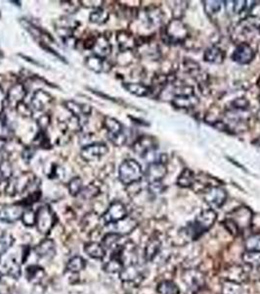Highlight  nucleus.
Instances as JSON below:
<instances>
[{"label": "nucleus", "instance_id": "nucleus-1", "mask_svg": "<svg viewBox=\"0 0 260 294\" xmlns=\"http://www.w3.org/2000/svg\"><path fill=\"white\" fill-rule=\"evenodd\" d=\"M217 220L216 212L213 209L202 211L194 220L186 227V234L193 240L200 238L203 234L209 231Z\"/></svg>", "mask_w": 260, "mask_h": 294}, {"label": "nucleus", "instance_id": "nucleus-2", "mask_svg": "<svg viewBox=\"0 0 260 294\" xmlns=\"http://www.w3.org/2000/svg\"><path fill=\"white\" fill-rule=\"evenodd\" d=\"M143 176L142 166L134 159H125L118 167V179L124 186L139 182Z\"/></svg>", "mask_w": 260, "mask_h": 294}, {"label": "nucleus", "instance_id": "nucleus-3", "mask_svg": "<svg viewBox=\"0 0 260 294\" xmlns=\"http://www.w3.org/2000/svg\"><path fill=\"white\" fill-rule=\"evenodd\" d=\"M200 103L199 97L195 94L194 88L189 86H183L176 88L171 104L176 109L190 110L196 108Z\"/></svg>", "mask_w": 260, "mask_h": 294}, {"label": "nucleus", "instance_id": "nucleus-4", "mask_svg": "<svg viewBox=\"0 0 260 294\" xmlns=\"http://www.w3.org/2000/svg\"><path fill=\"white\" fill-rule=\"evenodd\" d=\"M189 36V30L185 24L179 20H171L164 29L162 39L169 44H178L184 43Z\"/></svg>", "mask_w": 260, "mask_h": 294}, {"label": "nucleus", "instance_id": "nucleus-5", "mask_svg": "<svg viewBox=\"0 0 260 294\" xmlns=\"http://www.w3.org/2000/svg\"><path fill=\"white\" fill-rule=\"evenodd\" d=\"M104 128L108 132L109 140L115 146H122L127 140V135L123 125L113 117H106L103 122Z\"/></svg>", "mask_w": 260, "mask_h": 294}, {"label": "nucleus", "instance_id": "nucleus-6", "mask_svg": "<svg viewBox=\"0 0 260 294\" xmlns=\"http://www.w3.org/2000/svg\"><path fill=\"white\" fill-rule=\"evenodd\" d=\"M57 217L54 211L48 205L41 206L36 212L35 226L37 231L42 235H48L54 228Z\"/></svg>", "mask_w": 260, "mask_h": 294}, {"label": "nucleus", "instance_id": "nucleus-7", "mask_svg": "<svg viewBox=\"0 0 260 294\" xmlns=\"http://www.w3.org/2000/svg\"><path fill=\"white\" fill-rule=\"evenodd\" d=\"M181 279L185 286L187 287L189 292L196 294L199 292L205 284V277L201 271L196 269H190L184 271Z\"/></svg>", "mask_w": 260, "mask_h": 294}, {"label": "nucleus", "instance_id": "nucleus-8", "mask_svg": "<svg viewBox=\"0 0 260 294\" xmlns=\"http://www.w3.org/2000/svg\"><path fill=\"white\" fill-rule=\"evenodd\" d=\"M203 192V199L205 203L210 207V209L221 208L225 204L228 197L227 192L221 187L210 186L205 188Z\"/></svg>", "mask_w": 260, "mask_h": 294}, {"label": "nucleus", "instance_id": "nucleus-9", "mask_svg": "<svg viewBox=\"0 0 260 294\" xmlns=\"http://www.w3.org/2000/svg\"><path fill=\"white\" fill-rule=\"evenodd\" d=\"M127 217V210L125 205L120 201L112 202L106 212L102 215L100 220L105 225H114Z\"/></svg>", "mask_w": 260, "mask_h": 294}, {"label": "nucleus", "instance_id": "nucleus-10", "mask_svg": "<svg viewBox=\"0 0 260 294\" xmlns=\"http://www.w3.org/2000/svg\"><path fill=\"white\" fill-rule=\"evenodd\" d=\"M109 152V147L104 142H92L82 147L80 151V157L86 162L98 161L107 155Z\"/></svg>", "mask_w": 260, "mask_h": 294}, {"label": "nucleus", "instance_id": "nucleus-11", "mask_svg": "<svg viewBox=\"0 0 260 294\" xmlns=\"http://www.w3.org/2000/svg\"><path fill=\"white\" fill-rule=\"evenodd\" d=\"M164 156L165 155L161 154L159 160L152 162L149 165V167L147 169V173H146V176H147L149 183L161 182L163 177L166 176L167 170H166V166H165V161H163V159H162Z\"/></svg>", "mask_w": 260, "mask_h": 294}, {"label": "nucleus", "instance_id": "nucleus-12", "mask_svg": "<svg viewBox=\"0 0 260 294\" xmlns=\"http://www.w3.org/2000/svg\"><path fill=\"white\" fill-rule=\"evenodd\" d=\"M27 93V88L22 83L14 84L6 93V104L9 108L16 110L20 104L24 102Z\"/></svg>", "mask_w": 260, "mask_h": 294}, {"label": "nucleus", "instance_id": "nucleus-13", "mask_svg": "<svg viewBox=\"0 0 260 294\" xmlns=\"http://www.w3.org/2000/svg\"><path fill=\"white\" fill-rule=\"evenodd\" d=\"M0 274L12 279H19L22 275L21 265L18 263L15 257L3 255L0 257Z\"/></svg>", "mask_w": 260, "mask_h": 294}, {"label": "nucleus", "instance_id": "nucleus-14", "mask_svg": "<svg viewBox=\"0 0 260 294\" xmlns=\"http://www.w3.org/2000/svg\"><path fill=\"white\" fill-rule=\"evenodd\" d=\"M229 219L234 222L241 233L242 231L250 228L252 224V213L246 207H240L232 212L231 217H229Z\"/></svg>", "mask_w": 260, "mask_h": 294}, {"label": "nucleus", "instance_id": "nucleus-15", "mask_svg": "<svg viewBox=\"0 0 260 294\" xmlns=\"http://www.w3.org/2000/svg\"><path fill=\"white\" fill-rule=\"evenodd\" d=\"M54 101V97L46 90L37 89L34 91L31 100L30 108L34 112H42Z\"/></svg>", "mask_w": 260, "mask_h": 294}, {"label": "nucleus", "instance_id": "nucleus-16", "mask_svg": "<svg viewBox=\"0 0 260 294\" xmlns=\"http://www.w3.org/2000/svg\"><path fill=\"white\" fill-rule=\"evenodd\" d=\"M78 22L70 19L69 17H62L55 22V30L62 41L72 39L74 29L77 28Z\"/></svg>", "mask_w": 260, "mask_h": 294}, {"label": "nucleus", "instance_id": "nucleus-17", "mask_svg": "<svg viewBox=\"0 0 260 294\" xmlns=\"http://www.w3.org/2000/svg\"><path fill=\"white\" fill-rule=\"evenodd\" d=\"M143 270L137 263L125 266L119 273V278L125 283L139 284L143 279Z\"/></svg>", "mask_w": 260, "mask_h": 294}, {"label": "nucleus", "instance_id": "nucleus-18", "mask_svg": "<svg viewBox=\"0 0 260 294\" xmlns=\"http://www.w3.org/2000/svg\"><path fill=\"white\" fill-rule=\"evenodd\" d=\"M158 148L156 140L152 136H140L133 144V150L143 158L155 152Z\"/></svg>", "mask_w": 260, "mask_h": 294}, {"label": "nucleus", "instance_id": "nucleus-19", "mask_svg": "<svg viewBox=\"0 0 260 294\" xmlns=\"http://www.w3.org/2000/svg\"><path fill=\"white\" fill-rule=\"evenodd\" d=\"M255 56L253 48L246 43H241L238 44L237 47L235 48L232 59L241 65H246L249 64Z\"/></svg>", "mask_w": 260, "mask_h": 294}, {"label": "nucleus", "instance_id": "nucleus-20", "mask_svg": "<svg viewBox=\"0 0 260 294\" xmlns=\"http://www.w3.org/2000/svg\"><path fill=\"white\" fill-rule=\"evenodd\" d=\"M25 208L20 204H0V220L14 223L22 218Z\"/></svg>", "mask_w": 260, "mask_h": 294}, {"label": "nucleus", "instance_id": "nucleus-21", "mask_svg": "<svg viewBox=\"0 0 260 294\" xmlns=\"http://www.w3.org/2000/svg\"><path fill=\"white\" fill-rule=\"evenodd\" d=\"M237 30L241 33L248 35L260 32V18L256 16H249L241 20L237 25Z\"/></svg>", "mask_w": 260, "mask_h": 294}, {"label": "nucleus", "instance_id": "nucleus-22", "mask_svg": "<svg viewBox=\"0 0 260 294\" xmlns=\"http://www.w3.org/2000/svg\"><path fill=\"white\" fill-rule=\"evenodd\" d=\"M116 43L118 45V49L121 52L131 51L135 49L138 44L134 35L127 30H119L116 33Z\"/></svg>", "mask_w": 260, "mask_h": 294}, {"label": "nucleus", "instance_id": "nucleus-23", "mask_svg": "<svg viewBox=\"0 0 260 294\" xmlns=\"http://www.w3.org/2000/svg\"><path fill=\"white\" fill-rule=\"evenodd\" d=\"M91 51L93 52V55L97 57L107 58L112 53V44L110 43V40L104 34H99L96 36L95 44Z\"/></svg>", "mask_w": 260, "mask_h": 294}, {"label": "nucleus", "instance_id": "nucleus-24", "mask_svg": "<svg viewBox=\"0 0 260 294\" xmlns=\"http://www.w3.org/2000/svg\"><path fill=\"white\" fill-rule=\"evenodd\" d=\"M34 251L37 257L45 260H50L56 254L55 242L51 238H45L35 247Z\"/></svg>", "mask_w": 260, "mask_h": 294}, {"label": "nucleus", "instance_id": "nucleus-25", "mask_svg": "<svg viewBox=\"0 0 260 294\" xmlns=\"http://www.w3.org/2000/svg\"><path fill=\"white\" fill-rule=\"evenodd\" d=\"M64 106L74 117H88L92 111V108L88 104L76 102L73 100L66 101L64 103Z\"/></svg>", "mask_w": 260, "mask_h": 294}, {"label": "nucleus", "instance_id": "nucleus-26", "mask_svg": "<svg viewBox=\"0 0 260 294\" xmlns=\"http://www.w3.org/2000/svg\"><path fill=\"white\" fill-rule=\"evenodd\" d=\"M114 225H115V232L113 233H116L117 235L123 236V235H129L130 233H132L137 228L138 223L135 219L130 218L127 216L123 220H119Z\"/></svg>", "mask_w": 260, "mask_h": 294}, {"label": "nucleus", "instance_id": "nucleus-27", "mask_svg": "<svg viewBox=\"0 0 260 294\" xmlns=\"http://www.w3.org/2000/svg\"><path fill=\"white\" fill-rule=\"evenodd\" d=\"M225 58V52L218 46L208 47L203 54V60L211 64H221Z\"/></svg>", "mask_w": 260, "mask_h": 294}, {"label": "nucleus", "instance_id": "nucleus-28", "mask_svg": "<svg viewBox=\"0 0 260 294\" xmlns=\"http://www.w3.org/2000/svg\"><path fill=\"white\" fill-rule=\"evenodd\" d=\"M161 248V242L158 237H151L146 244L144 257L146 261H153L159 253Z\"/></svg>", "mask_w": 260, "mask_h": 294}, {"label": "nucleus", "instance_id": "nucleus-29", "mask_svg": "<svg viewBox=\"0 0 260 294\" xmlns=\"http://www.w3.org/2000/svg\"><path fill=\"white\" fill-rule=\"evenodd\" d=\"M121 238H122V236L117 235L116 233H109L103 237L102 245L104 246L106 252L108 250H110L113 253L122 246V244L120 243Z\"/></svg>", "mask_w": 260, "mask_h": 294}, {"label": "nucleus", "instance_id": "nucleus-30", "mask_svg": "<svg viewBox=\"0 0 260 294\" xmlns=\"http://www.w3.org/2000/svg\"><path fill=\"white\" fill-rule=\"evenodd\" d=\"M122 87L131 94L139 97H146L152 92V88L140 83H124Z\"/></svg>", "mask_w": 260, "mask_h": 294}, {"label": "nucleus", "instance_id": "nucleus-31", "mask_svg": "<svg viewBox=\"0 0 260 294\" xmlns=\"http://www.w3.org/2000/svg\"><path fill=\"white\" fill-rule=\"evenodd\" d=\"M45 275L44 268L37 265H31L26 270V278L29 282L34 284L40 283L45 278Z\"/></svg>", "mask_w": 260, "mask_h": 294}, {"label": "nucleus", "instance_id": "nucleus-32", "mask_svg": "<svg viewBox=\"0 0 260 294\" xmlns=\"http://www.w3.org/2000/svg\"><path fill=\"white\" fill-rule=\"evenodd\" d=\"M84 252L93 259H103L106 256V250L102 243L91 241L84 244Z\"/></svg>", "mask_w": 260, "mask_h": 294}, {"label": "nucleus", "instance_id": "nucleus-33", "mask_svg": "<svg viewBox=\"0 0 260 294\" xmlns=\"http://www.w3.org/2000/svg\"><path fill=\"white\" fill-rule=\"evenodd\" d=\"M87 69L96 74H100L105 72L106 70V61L105 59L97 57L95 55H90L85 59L84 62Z\"/></svg>", "mask_w": 260, "mask_h": 294}, {"label": "nucleus", "instance_id": "nucleus-34", "mask_svg": "<svg viewBox=\"0 0 260 294\" xmlns=\"http://www.w3.org/2000/svg\"><path fill=\"white\" fill-rule=\"evenodd\" d=\"M246 272L240 266H231L229 270L226 271V277L224 280H231L238 283L243 282L246 279Z\"/></svg>", "mask_w": 260, "mask_h": 294}, {"label": "nucleus", "instance_id": "nucleus-35", "mask_svg": "<svg viewBox=\"0 0 260 294\" xmlns=\"http://www.w3.org/2000/svg\"><path fill=\"white\" fill-rule=\"evenodd\" d=\"M21 24L24 26V28L27 29L35 40L39 41L40 43H41L42 40H46L47 38L51 39V36L49 34H46L44 32V30H42L40 28H38V27H36L35 25L30 23L29 21H27L26 19H22L21 20Z\"/></svg>", "mask_w": 260, "mask_h": 294}, {"label": "nucleus", "instance_id": "nucleus-36", "mask_svg": "<svg viewBox=\"0 0 260 294\" xmlns=\"http://www.w3.org/2000/svg\"><path fill=\"white\" fill-rule=\"evenodd\" d=\"M195 180H196V176H195L194 172L190 169H184L182 171V173L180 174V176H178V178H177V185L180 188L189 189V188H192L194 186Z\"/></svg>", "mask_w": 260, "mask_h": 294}, {"label": "nucleus", "instance_id": "nucleus-37", "mask_svg": "<svg viewBox=\"0 0 260 294\" xmlns=\"http://www.w3.org/2000/svg\"><path fill=\"white\" fill-rule=\"evenodd\" d=\"M86 267V261L81 256H73L67 263V271L72 274H77L84 270Z\"/></svg>", "mask_w": 260, "mask_h": 294}, {"label": "nucleus", "instance_id": "nucleus-38", "mask_svg": "<svg viewBox=\"0 0 260 294\" xmlns=\"http://www.w3.org/2000/svg\"><path fill=\"white\" fill-rule=\"evenodd\" d=\"M244 263L260 271V251H246L243 255Z\"/></svg>", "mask_w": 260, "mask_h": 294}, {"label": "nucleus", "instance_id": "nucleus-39", "mask_svg": "<svg viewBox=\"0 0 260 294\" xmlns=\"http://www.w3.org/2000/svg\"><path fill=\"white\" fill-rule=\"evenodd\" d=\"M109 12L107 10H105L104 8H97L95 10H93L90 15H89V21L90 23L93 24H97V25H103L105 23H107V21L109 20Z\"/></svg>", "mask_w": 260, "mask_h": 294}, {"label": "nucleus", "instance_id": "nucleus-40", "mask_svg": "<svg viewBox=\"0 0 260 294\" xmlns=\"http://www.w3.org/2000/svg\"><path fill=\"white\" fill-rule=\"evenodd\" d=\"M157 291L159 294H179L180 289L172 280H162L158 284Z\"/></svg>", "mask_w": 260, "mask_h": 294}, {"label": "nucleus", "instance_id": "nucleus-41", "mask_svg": "<svg viewBox=\"0 0 260 294\" xmlns=\"http://www.w3.org/2000/svg\"><path fill=\"white\" fill-rule=\"evenodd\" d=\"M226 7L228 12H233L234 14H242L248 9V1H226Z\"/></svg>", "mask_w": 260, "mask_h": 294}, {"label": "nucleus", "instance_id": "nucleus-42", "mask_svg": "<svg viewBox=\"0 0 260 294\" xmlns=\"http://www.w3.org/2000/svg\"><path fill=\"white\" fill-rule=\"evenodd\" d=\"M243 287L241 283L231 281V280H224L222 283V294H242Z\"/></svg>", "mask_w": 260, "mask_h": 294}, {"label": "nucleus", "instance_id": "nucleus-43", "mask_svg": "<svg viewBox=\"0 0 260 294\" xmlns=\"http://www.w3.org/2000/svg\"><path fill=\"white\" fill-rule=\"evenodd\" d=\"M69 192L72 196H78L83 189V181L80 176H73L68 185Z\"/></svg>", "mask_w": 260, "mask_h": 294}, {"label": "nucleus", "instance_id": "nucleus-44", "mask_svg": "<svg viewBox=\"0 0 260 294\" xmlns=\"http://www.w3.org/2000/svg\"><path fill=\"white\" fill-rule=\"evenodd\" d=\"M14 243V237L8 233H3L0 235V257L3 256Z\"/></svg>", "mask_w": 260, "mask_h": 294}, {"label": "nucleus", "instance_id": "nucleus-45", "mask_svg": "<svg viewBox=\"0 0 260 294\" xmlns=\"http://www.w3.org/2000/svg\"><path fill=\"white\" fill-rule=\"evenodd\" d=\"M245 248L246 251H260V233H255L246 237Z\"/></svg>", "mask_w": 260, "mask_h": 294}, {"label": "nucleus", "instance_id": "nucleus-46", "mask_svg": "<svg viewBox=\"0 0 260 294\" xmlns=\"http://www.w3.org/2000/svg\"><path fill=\"white\" fill-rule=\"evenodd\" d=\"M21 220L25 226L32 227L35 225V222H36V213L30 208H25Z\"/></svg>", "mask_w": 260, "mask_h": 294}, {"label": "nucleus", "instance_id": "nucleus-47", "mask_svg": "<svg viewBox=\"0 0 260 294\" xmlns=\"http://www.w3.org/2000/svg\"><path fill=\"white\" fill-rule=\"evenodd\" d=\"M99 193H100V189L97 186L89 185V186H87V187L82 189V191H81L79 195L83 199L89 200V199L95 198L97 195H99Z\"/></svg>", "mask_w": 260, "mask_h": 294}, {"label": "nucleus", "instance_id": "nucleus-48", "mask_svg": "<svg viewBox=\"0 0 260 294\" xmlns=\"http://www.w3.org/2000/svg\"><path fill=\"white\" fill-rule=\"evenodd\" d=\"M204 9L207 14L215 15L220 12L222 2L216 0H210V1H204Z\"/></svg>", "mask_w": 260, "mask_h": 294}, {"label": "nucleus", "instance_id": "nucleus-49", "mask_svg": "<svg viewBox=\"0 0 260 294\" xmlns=\"http://www.w3.org/2000/svg\"><path fill=\"white\" fill-rule=\"evenodd\" d=\"M146 21L151 25H159L162 20V14L159 10H151L146 12Z\"/></svg>", "mask_w": 260, "mask_h": 294}, {"label": "nucleus", "instance_id": "nucleus-50", "mask_svg": "<svg viewBox=\"0 0 260 294\" xmlns=\"http://www.w3.org/2000/svg\"><path fill=\"white\" fill-rule=\"evenodd\" d=\"M80 2L78 1H61V6L62 8L70 14H73L75 12L78 11L79 7L81 6V4H79Z\"/></svg>", "mask_w": 260, "mask_h": 294}, {"label": "nucleus", "instance_id": "nucleus-51", "mask_svg": "<svg viewBox=\"0 0 260 294\" xmlns=\"http://www.w3.org/2000/svg\"><path fill=\"white\" fill-rule=\"evenodd\" d=\"M34 142L36 143V145L42 148H48V145H50V139L49 137L46 135V132L45 131H39L37 135L34 138Z\"/></svg>", "mask_w": 260, "mask_h": 294}, {"label": "nucleus", "instance_id": "nucleus-52", "mask_svg": "<svg viewBox=\"0 0 260 294\" xmlns=\"http://www.w3.org/2000/svg\"><path fill=\"white\" fill-rule=\"evenodd\" d=\"M10 133V128L7 123L6 118L0 116V138H5L7 139V136Z\"/></svg>", "mask_w": 260, "mask_h": 294}, {"label": "nucleus", "instance_id": "nucleus-53", "mask_svg": "<svg viewBox=\"0 0 260 294\" xmlns=\"http://www.w3.org/2000/svg\"><path fill=\"white\" fill-rule=\"evenodd\" d=\"M36 123H37V126L39 128V131H46L51 123V118L47 114H44V115L39 116Z\"/></svg>", "mask_w": 260, "mask_h": 294}, {"label": "nucleus", "instance_id": "nucleus-54", "mask_svg": "<svg viewBox=\"0 0 260 294\" xmlns=\"http://www.w3.org/2000/svg\"><path fill=\"white\" fill-rule=\"evenodd\" d=\"M232 105H233V108L235 110H246L248 107V102L245 98H239V99H236L235 101H233Z\"/></svg>", "mask_w": 260, "mask_h": 294}, {"label": "nucleus", "instance_id": "nucleus-55", "mask_svg": "<svg viewBox=\"0 0 260 294\" xmlns=\"http://www.w3.org/2000/svg\"><path fill=\"white\" fill-rule=\"evenodd\" d=\"M17 112L19 114H21L23 117H29L31 115V108L27 106L25 103L23 102L22 104H20L18 107H17Z\"/></svg>", "mask_w": 260, "mask_h": 294}, {"label": "nucleus", "instance_id": "nucleus-56", "mask_svg": "<svg viewBox=\"0 0 260 294\" xmlns=\"http://www.w3.org/2000/svg\"><path fill=\"white\" fill-rule=\"evenodd\" d=\"M6 106V93L0 88V116L3 114Z\"/></svg>", "mask_w": 260, "mask_h": 294}, {"label": "nucleus", "instance_id": "nucleus-57", "mask_svg": "<svg viewBox=\"0 0 260 294\" xmlns=\"http://www.w3.org/2000/svg\"><path fill=\"white\" fill-rule=\"evenodd\" d=\"M41 45V47L44 48V50H46L47 52H50L51 54H53L55 57H57V58L60 59V60H63V61H65V58L62 56V55H60L58 52L56 51V50H54L52 47H50L48 44H40Z\"/></svg>", "mask_w": 260, "mask_h": 294}, {"label": "nucleus", "instance_id": "nucleus-58", "mask_svg": "<svg viewBox=\"0 0 260 294\" xmlns=\"http://www.w3.org/2000/svg\"><path fill=\"white\" fill-rule=\"evenodd\" d=\"M29 153H30V154H33V150L31 149V147H30V148H26V149L24 150V152H23V155H22V156L24 157V159L27 160V161H29V159L32 158V156L29 155Z\"/></svg>", "mask_w": 260, "mask_h": 294}, {"label": "nucleus", "instance_id": "nucleus-59", "mask_svg": "<svg viewBox=\"0 0 260 294\" xmlns=\"http://www.w3.org/2000/svg\"><path fill=\"white\" fill-rule=\"evenodd\" d=\"M7 161V155L5 153L4 150L0 151V164H2L3 162Z\"/></svg>", "mask_w": 260, "mask_h": 294}, {"label": "nucleus", "instance_id": "nucleus-60", "mask_svg": "<svg viewBox=\"0 0 260 294\" xmlns=\"http://www.w3.org/2000/svg\"><path fill=\"white\" fill-rule=\"evenodd\" d=\"M7 144V139L5 138H0V151L1 150H4V148L6 146Z\"/></svg>", "mask_w": 260, "mask_h": 294}, {"label": "nucleus", "instance_id": "nucleus-61", "mask_svg": "<svg viewBox=\"0 0 260 294\" xmlns=\"http://www.w3.org/2000/svg\"><path fill=\"white\" fill-rule=\"evenodd\" d=\"M8 293V289L4 285H0V294Z\"/></svg>", "mask_w": 260, "mask_h": 294}, {"label": "nucleus", "instance_id": "nucleus-62", "mask_svg": "<svg viewBox=\"0 0 260 294\" xmlns=\"http://www.w3.org/2000/svg\"><path fill=\"white\" fill-rule=\"evenodd\" d=\"M256 119H257L258 122H260V109L257 111V113H256Z\"/></svg>", "mask_w": 260, "mask_h": 294}, {"label": "nucleus", "instance_id": "nucleus-63", "mask_svg": "<svg viewBox=\"0 0 260 294\" xmlns=\"http://www.w3.org/2000/svg\"><path fill=\"white\" fill-rule=\"evenodd\" d=\"M0 279H1V274H0Z\"/></svg>", "mask_w": 260, "mask_h": 294}]
</instances>
